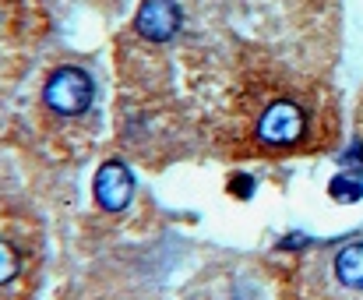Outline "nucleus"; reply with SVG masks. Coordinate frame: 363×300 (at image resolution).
Listing matches in <instances>:
<instances>
[{
  "label": "nucleus",
  "mask_w": 363,
  "mask_h": 300,
  "mask_svg": "<svg viewBox=\"0 0 363 300\" xmlns=\"http://www.w3.org/2000/svg\"><path fill=\"white\" fill-rule=\"evenodd\" d=\"M307 113L293 99H272L257 117V142L264 149H293L307 138Z\"/></svg>",
  "instance_id": "obj_1"
},
{
  "label": "nucleus",
  "mask_w": 363,
  "mask_h": 300,
  "mask_svg": "<svg viewBox=\"0 0 363 300\" xmlns=\"http://www.w3.org/2000/svg\"><path fill=\"white\" fill-rule=\"evenodd\" d=\"M43 99L53 113L60 117H82L92 99H96V82L89 71L82 67H57L50 78H46V89H43Z\"/></svg>",
  "instance_id": "obj_2"
},
{
  "label": "nucleus",
  "mask_w": 363,
  "mask_h": 300,
  "mask_svg": "<svg viewBox=\"0 0 363 300\" xmlns=\"http://www.w3.org/2000/svg\"><path fill=\"white\" fill-rule=\"evenodd\" d=\"M134 198V177L121 159H110L96 173V201L106 212H123Z\"/></svg>",
  "instance_id": "obj_3"
},
{
  "label": "nucleus",
  "mask_w": 363,
  "mask_h": 300,
  "mask_svg": "<svg viewBox=\"0 0 363 300\" xmlns=\"http://www.w3.org/2000/svg\"><path fill=\"white\" fill-rule=\"evenodd\" d=\"M134 28L148 43H169L180 28V7L173 0H141Z\"/></svg>",
  "instance_id": "obj_4"
},
{
  "label": "nucleus",
  "mask_w": 363,
  "mask_h": 300,
  "mask_svg": "<svg viewBox=\"0 0 363 300\" xmlns=\"http://www.w3.org/2000/svg\"><path fill=\"white\" fill-rule=\"evenodd\" d=\"M335 279L350 290H363V240L335 255Z\"/></svg>",
  "instance_id": "obj_5"
},
{
  "label": "nucleus",
  "mask_w": 363,
  "mask_h": 300,
  "mask_svg": "<svg viewBox=\"0 0 363 300\" xmlns=\"http://www.w3.org/2000/svg\"><path fill=\"white\" fill-rule=\"evenodd\" d=\"M18 269H21V258H18V251H14L7 240H0V287H7V283L18 276Z\"/></svg>",
  "instance_id": "obj_6"
}]
</instances>
